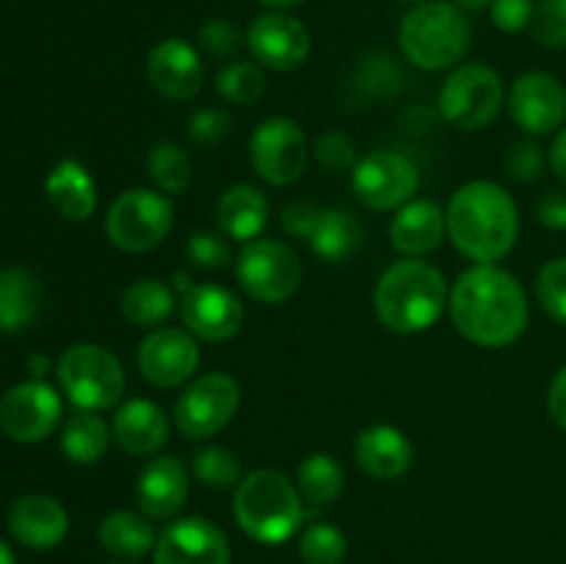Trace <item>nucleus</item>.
I'll return each mask as SVG.
<instances>
[{
	"instance_id": "obj_51",
	"label": "nucleus",
	"mask_w": 566,
	"mask_h": 564,
	"mask_svg": "<svg viewBox=\"0 0 566 564\" xmlns=\"http://www.w3.org/2000/svg\"><path fill=\"white\" fill-rule=\"evenodd\" d=\"M492 0H453V6H457L459 11H481L484 6H490Z\"/></svg>"
},
{
	"instance_id": "obj_54",
	"label": "nucleus",
	"mask_w": 566,
	"mask_h": 564,
	"mask_svg": "<svg viewBox=\"0 0 566 564\" xmlns=\"http://www.w3.org/2000/svg\"><path fill=\"white\" fill-rule=\"evenodd\" d=\"M114 564H130V562H114Z\"/></svg>"
},
{
	"instance_id": "obj_48",
	"label": "nucleus",
	"mask_w": 566,
	"mask_h": 564,
	"mask_svg": "<svg viewBox=\"0 0 566 564\" xmlns=\"http://www.w3.org/2000/svg\"><path fill=\"white\" fill-rule=\"evenodd\" d=\"M551 169L566 182V127L558 133L551 147Z\"/></svg>"
},
{
	"instance_id": "obj_21",
	"label": "nucleus",
	"mask_w": 566,
	"mask_h": 564,
	"mask_svg": "<svg viewBox=\"0 0 566 564\" xmlns=\"http://www.w3.org/2000/svg\"><path fill=\"white\" fill-rule=\"evenodd\" d=\"M9 531L25 547L50 551L59 542H64L66 531H70V514L55 498L31 492V495L17 498L14 506H11Z\"/></svg>"
},
{
	"instance_id": "obj_39",
	"label": "nucleus",
	"mask_w": 566,
	"mask_h": 564,
	"mask_svg": "<svg viewBox=\"0 0 566 564\" xmlns=\"http://www.w3.org/2000/svg\"><path fill=\"white\" fill-rule=\"evenodd\" d=\"M315 158L332 175H343V171H354L357 160V147H354L352 136L343 130H329L315 142Z\"/></svg>"
},
{
	"instance_id": "obj_3",
	"label": "nucleus",
	"mask_w": 566,
	"mask_h": 564,
	"mask_svg": "<svg viewBox=\"0 0 566 564\" xmlns=\"http://www.w3.org/2000/svg\"><path fill=\"white\" fill-rule=\"evenodd\" d=\"M451 291L437 265L409 258L392 263L379 276L374 293V307L381 324L390 332L415 335L440 321Z\"/></svg>"
},
{
	"instance_id": "obj_17",
	"label": "nucleus",
	"mask_w": 566,
	"mask_h": 564,
	"mask_svg": "<svg viewBox=\"0 0 566 564\" xmlns=\"http://www.w3.org/2000/svg\"><path fill=\"white\" fill-rule=\"evenodd\" d=\"M180 318L199 341H232L243 326V304L227 288L191 282L180 293Z\"/></svg>"
},
{
	"instance_id": "obj_23",
	"label": "nucleus",
	"mask_w": 566,
	"mask_h": 564,
	"mask_svg": "<svg viewBox=\"0 0 566 564\" xmlns=\"http://www.w3.org/2000/svg\"><path fill=\"white\" fill-rule=\"evenodd\" d=\"M354 457H357V464L370 476V479L392 481L412 468L415 448L401 429L387 424H376L368 426V429L357 437Z\"/></svg>"
},
{
	"instance_id": "obj_34",
	"label": "nucleus",
	"mask_w": 566,
	"mask_h": 564,
	"mask_svg": "<svg viewBox=\"0 0 566 564\" xmlns=\"http://www.w3.org/2000/svg\"><path fill=\"white\" fill-rule=\"evenodd\" d=\"M216 94L232 105H252L263 97L265 75L258 61H227L213 75Z\"/></svg>"
},
{
	"instance_id": "obj_7",
	"label": "nucleus",
	"mask_w": 566,
	"mask_h": 564,
	"mask_svg": "<svg viewBox=\"0 0 566 564\" xmlns=\"http://www.w3.org/2000/svg\"><path fill=\"white\" fill-rule=\"evenodd\" d=\"M175 224V208L166 194L153 188H133L114 199L105 216V232L122 252L142 254L160 247Z\"/></svg>"
},
{
	"instance_id": "obj_50",
	"label": "nucleus",
	"mask_w": 566,
	"mask_h": 564,
	"mask_svg": "<svg viewBox=\"0 0 566 564\" xmlns=\"http://www.w3.org/2000/svg\"><path fill=\"white\" fill-rule=\"evenodd\" d=\"M258 3L269 6L271 11H287V9H296V6H302L304 0H258Z\"/></svg>"
},
{
	"instance_id": "obj_31",
	"label": "nucleus",
	"mask_w": 566,
	"mask_h": 564,
	"mask_svg": "<svg viewBox=\"0 0 566 564\" xmlns=\"http://www.w3.org/2000/svg\"><path fill=\"white\" fill-rule=\"evenodd\" d=\"M111 437H114V431L97 412L77 409L75 415H70L64 431H61V451L72 464L86 468V464H97L105 457Z\"/></svg>"
},
{
	"instance_id": "obj_22",
	"label": "nucleus",
	"mask_w": 566,
	"mask_h": 564,
	"mask_svg": "<svg viewBox=\"0 0 566 564\" xmlns=\"http://www.w3.org/2000/svg\"><path fill=\"white\" fill-rule=\"evenodd\" d=\"M169 418L164 409L149 398H130L122 404L114 415V440L119 442L122 451L133 457H153L155 451L166 446L169 440Z\"/></svg>"
},
{
	"instance_id": "obj_38",
	"label": "nucleus",
	"mask_w": 566,
	"mask_h": 564,
	"mask_svg": "<svg viewBox=\"0 0 566 564\" xmlns=\"http://www.w3.org/2000/svg\"><path fill=\"white\" fill-rule=\"evenodd\" d=\"M531 33L542 48H566V0H539L531 20Z\"/></svg>"
},
{
	"instance_id": "obj_15",
	"label": "nucleus",
	"mask_w": 566,
	"mask_h": 564,
	"mask_svg": "<svg viewBox=\"0 0 566 564\" xmlns=\"http://www.w3.org/2000/svg\"><path fill=\"white\" fill-rule=\"evenodd\" d=\"M199 348L197 337L186 330L160 326L153 330L138 346V370L144 379L160 390L180 387L197 374Z\"/></svg>"
},
{
	"instance_id": "obj_41",
	"label": "nucleus",
	"mask_w": 566,
	"mask_h": 564,
	"mask_svg": "<svg viewBox=\"0 0 566 564\" xmlns=\"http://www.w3.org/2000/svg\"><path fill=\"white\" fill-rule=\"evenodd\" d=\"M232 130V116L224 108H202L188 116V138L202 147L224 142Z\"/></svg>"
},
{
	"instance_id": "obj_36",
	"label": "nucleus",
	"mask_w": 566,
	"mask_h": 564,
	"mask_svg": "<svg viewBox=\"0 0 566 564\" xmlns=\"http://www.w3.org/2000/svg\"><path fill=\"white\" fill-rule=\"evenodd\" d=\"M298 553L307 564H340L348 553L346 534L332 523H313L298 536Z\"/></svg>"
},
{
	"instance_id": "obj_18",
	"label": "nucleus",
	"mask_w": 566,
	"mask_h": 564,
	"mask_svg": "<svg viewBox=\"0 0 566 564\" xmlns=\"http://www.w3.org/2000/svg\"><path fill=\"white\" fill-rule=\"evenodd\" d=\"M230 540L208 518L175 520L153 551V564H230Z\"/></svg>"
},
{
	"instance_id": "obj_45",
	"label": "nucleus",
	"mask_w": 566,
	"mask_h": 564,
	"mask_svg": "<svg viewBox=\"0 0 566 564\" xmlns=\"http://www.w3.org/2000/svg\"><path fill=\"white\" fill-rule=\"evenodd\" d=\"M536 216H539V224L547 230H566V191L562 188H553L536 205Z\"/></svg>"
},
{
	"instance_id": "obj_19",
	"label": "nucleus",
	"mask_w": 566,
	"mask_h": 564,
	"mask_svg": "<svg viewBox=\"0 0 566 564\" xmlns=\"http://www.w3.org/2000/svg\"><path fill=\"white\" fill-rule=\"evenodd\" d=\"M147 81L153 83L160 97L175 100V103L197 97L205 81V70L193 44L177 36L155 44L147 55Z\"/></svg>"
},
{
	"instance_id": "obj_11",
	"label": "nucleus",
	"mask_w": 566,
	"mask_h": 564,
	"mask_svg": "<svg viewBox=\"0 0 566 564\" xmlns=\"http://www.w3.org/2000/svg\"><path fill=\"white\" fill-rule=\"evenodd\" d=\"M249 155L260 180L269 186H291L307 169V136L291 116H271L254 127Z\"/></svg>"
},
{
	"instance_id": "obj_12",
	"label": "nucleus",
	"mask_w": 566,
	"mask_h": 564,
	"mask_svg": "<svg viewBox=\"0 0 566 564\" xmlns=\"http://www.w3.org/2000/svg\"><path fill=\"white\" fill-rule=\"evenodd\" d=\"M420 186L418 166L396 149H374L352 171V188L370 210H398Z\"/></svg>"
},
{
	"instance_id": "obj_30",
	"label": "nucleus",
	"mask_w": 566,
	"mask_h": 564,
	"mask_svg": "<svg viewBox=\"0 0 566 564\" xmlns=\"http://www.w3.org/2000/svg\"><path fill=\"white\" fill-rule=\"evenodd\" d=\"M175 307H180L177 293L171 291V285H166L164 280H155V276L136 280L130 288H125L119 299L122 315L142 330L160 326L175 313Z\"/></svg>"
},
{
	"instance_id": "obj_5",
	"label": "nucleus",
	"mask_w": 566,
	"mask_h": 564,
	"mask_svg": "<svg viewBox=\"0 0 566 564\" xmlns=\"http://www.w3.org/2000/svg\"><path fill=\"white\" fill-rule=\"evenodd\" d=\"M470 22L453 3L426 0L401 20L398 44L418 70L440 72L462 61L470 48Z\"/></svg>"
},
{
	"instance_id": "obj_44",
	"label": "nucleus",
	"mask_w": 566,
	"mask_h": 564,
	"mask_svg": "<svg viewBox=\"0 0 566 564\" xmlns=\"http://www.w3.org/2000/svg\"><path fill=\"white\" fill-rule=\"evenodd\" d=\"M534 0H492L490 14L495 28L506 33H520L525 28H531V20H534Z\"/></svg>"
},
{
	"instance_id": "obj_1",
	"label": "nucleus",
	"mask_w": 566,
	"mask_h": 564,
	"mask_svg": "<svg viewBox=\"0 0 566 564\" xmlns=\"http://www.w3.org/2000/svg\"><path fill=\"white\" fill-rule=\"evenodd\" d=\"M448 310L459 335L481 348L512 346L531 318L520 280L495 263H475L462 271L451 288Z\"/></svg>"
},
{
	"instance_id": "obj_53",
	"label": "nucleus",
	"mask_w": 566,
	"mask_h": 564,
	"mask_svg": "<svg viewBox=\"0 0 566 564\" xmlns=\"http://www.w3.org/2000/svg\"><path fill=\"white\" fill-rule=\"evenodd\" d=\"M403 3H415V6H418V3H426V0H403Z\"/></svg>"
},
{
	"instance_id": "obj_20",
	"label": "nucleus",
	"mask_w": 566,
	"mask_h": 564,
	"mask_svg": "<svg viewBox=\"0 0 566 564\" xmlns=\"http://www.w3.org/2000/svg\"><path fill=\"white\" fill-rule=\"evenodd\" d=\"M188 470L175 457H155L144 464L136 484V501L149 520H171L188 501Z\"/></svg>"
},
{
	"instance_id": "obj_43",
	"label": "nucleus",
	"mask_w": 566,
	"mask_h": 564,
	"mask_svg": "<svg viewBox=\"0 0 566 564\" xmlns=\"http://www.w3.org/2000/svg\"><path fill=\"white\" fill-rule=\"evenodd\" d=\"M506 169L517 182L539 180L542 171H545V153H542L534 138H523V142L512 144V149H509Z\"/></svg>"
},
{
	"instance_id": "obj_46",
	"label": "nucleus",
	"mask_w": 566,
	"mask_h": 564,
	"mask_svg": "<svg viewBox=\"0 0 566 564\" xmlns=\"http://www.w3.org/2000/svg\"><path fill=\"white\" fill-rule=\"evenodd\" d=\"M315 216H318V208H315V205L291 202L285 210H282V227H285L293 238H302V241H307L310 230H313Z\"/></svg>"
},
{
	"instance_id": "obj_25",
	"label": "nucleus",
	"mask_w": 566,
	"mask_h": 564,
	"mask_svg": "<svg viewBox=\"0 0 566 564\" xmlns=\"http://www.w3.org/2000/svg\"><path fill=\"white\" fill-rule=\"evenodd\" d=\"M50 205L55 213L66 221H86L97 210V186L83 164L75 158H64L53 166V171L44 180Z\"/></svg>"
},
{
	"instance_id": "obj_33",
	"label": "nucleus",
	"mask_w": 566,
	"mask_h": 564,
	"mask_svg": "<svg viewBox=\"0 0 566 564\" xmlns=\"http://www.w3.org/2000/svg\"><path fill=\"white\" fill-rule=\"evenodd\" d=\"M147 175L169 197H180L191 186V158L175 142H160L147 155Z\"/></svg>"
},
{
	"instance_id": "obj_40",
	"label": "nucleus",
	"mask_w": 566,
	"mask_h": 564,
	"mask_svg": "<svg viewBox=\"0 0 566 564\" xmlns=\"http://www.w3.org/2000/svg\"><path fill=\"white\" fill-rule=\"evenodd\" d=\"M186 254L193 265H199V269H208V271L227 269L232 260V252H230V247H227V241L213 230L191 232V238H188V243H186Z\"/></svg>"
},
{
	"instance_id": "obj_35",
	"label": "nucleus",
	"mask_w": 566,
	"mask_h": 564,
	"mask_svg": "<svg viewBox=\"0 0 566 564\" xmlns=\"http://www.w3.org/2000/svg\"><path fill=\"white\" fill-rule=\"evenodd\" d=\"M191 470L199 484L208 490H235L243 481L241 459L224 446H205L193 451Z\"/></svg>"
},
{
	"instance_id": "obj_26",
	"label": "nucleus",
	"mask_w": 566,
	"mask_h": 564,
	"mask_svg": "<svg viewBox=\"0 0 566 564\" xmlns=\"http://www.w3.org/2000/svg\"><path fill=\"white\" fill-rule=\"evenodd\" d=\"M269 199L260 188L249 186V182H238L230 186L216 202V221H219V230L227 238H235V241H254L260 232L269 224Z\"/></svg>"
},
{
	"instance_id": "obj_8",
	"label": "nucleus",
	"mask_w": 566,
	"mask_h": 564,
	"mask_svg": "<svg viewBox=\"0 0 566 564\" xmlns=\"http://www.w3.org/2000/svg\"><path fill=\"white\" fill-rule=\"evenodd\" d=\"M503 97H506V88L492 66L464 64L442 83L440 114L448 125L473 133L501 114Z\"/></svg>"
},
{
	"instance_id": "obj_52",
	"label": "nucleus",
	"mask_w": 566,
	"mask_h": 564,
	"mask_svg": "<svg viewBox=\"0 0 566 564\" xmlns=\"http://www.w3.org/2000/svg\"><path fill=\"white\" fill-rule=\"evenodd\" d=\"M0 564H17L14 553H11V547L3 540H0Z\"/></svg>"
},
{
	"instance_id": "obj_47",
	"label": "nucleus",
	"mask_w": 566,
	"mask_h": 564,
	"mask_svg": "<svg viewBox=\"0 0 566 564\" xmlns=\"http://www.w3.org/2000/svg\"><path fill=\"white\" fill-rule=\"evenodd\" d=\"M547 412L566 431V365L551 382V390H547Z\"/></svg>"
},
{
	"instance_id": "obj_14",
	"label": "nucleus",
	"mask_w": 566,
	"mask_h": 564,
	"mask_svg": "<svg viewBox=\"0 0 566 564\" xmlns=\"http://www.w3.org/2000/svg\"><path fill=\"white\" fill-rule=\"evenodd\" d=\"M247 48L263 70L293 72L310 59V31L302 20L285 11L254 17L247 31Z\"/></svg>"
},
{
	"instance_id": "obj_37",
	"label": "nucleus",
	"mask_w": 566,
	"mask_h": 564,
	"mask_svg": "<svg viewBox=\"0 0 566 564\" xmlns=\"http://www.w3.org/2000/svg\"><path fill=\"white\" fill-rule=\"evenodd\" d=\"M536 299L556 324L566 326V258H553L536 274Z\"/></svg>"
},
{
	"instance_id": "obj_6",
	"label": "nucleus",
	"mask_w": 566,
	"mask_h": 564,
	"mask_svg": "<svg viewBox=\"0 0 566 564\" xmlns=\"http://www.w3.org/2000/svg\"><path fill=\"white\" fill-rule=\"evenodd\" d=\"M61 390L77 409L103 412L125 396V365L111 348L99 343H75L55 365Z\"/></svg>"
},
{
	"instance_id": "obj_9",
	"label": "nucleus",
	"mask_w": 566,
	"mask_h": 564,
	"mask_svg": "<svg viewBox=\"0 0 566 564\" xmlns=\"http://www.w3.org/2000/svg\"><path fill=\"white\" fill-rule=\"evenodd\" d=\"M302 260L276 238H254L235 258V276L243 291L263 304H280L302 285Z\"/></svg>"
},
{
	"instance_id": "obj_13",
	"label": "nucleus",
	"mask_w": 566,
	"mask_h": 564,
	"mask_svg": "<svg viewBox=\"0 0 566 564\" xmlns=\"http://www.w3.org/2000/svg\"><path fill=\"white\" fill-rule=\"evenodd\" d=\"M61 420V396L44 379H28L0 398V429L17 442H42Z\"/></svg>"
},
{
	"instance_id": "obj_32",
	"label": "nucleus",
	"mask_w": 566,
	"mask_h": 564,
	"mask_svg": "<svg viewBox=\"0 0 566 564\" xmlns=\"http://www.w3.org/2000/svg\"><path fill=\"white\" fill-rule=\"evenodd\" d=\"M343 484H346V476L332 453H310L296 470L298 492L304 501L318 509L335 503L343 495Z\"/></svg>"
},
{
	"instance_id": "obj_28",
	"label": "nucleus",
	"mask_w": 566,
	"mask_h": 564,
	"mask_svg": "<svg viewBox=\"0 0 566 564\" xmlns=\"http://www.w3.org/2000/svg\"><path fill=\"white\" fill-rule=\"evenodd\" d=\"M99 545L119 558H142L149 551H155L158 534L153 529V520L147 514L119 509L99 520Z\"/></svg>"
},
{
	"instance_id": "obj_4",
	"label": "nucleus",
	"mask_w": 566,
	"mask_h": 564,
	"mask_svg": "<svg viewBox=\"0 0 566 564\" xmlns=\"http://www.w3.org/2000/svg\"><path fill=\"white\" fill-rule=\"evenodd\" d=\"M232 514L247 536L263 545H282L302 531L304 498L280 470H252L232 498Z\"/></svg>"
},
{
	"instance_id": "obj_24",
	"label": "nucleus",
	"mask_w": 566,
	"mask_h": 564,
	"mask_svg": "<svg viewBox=\"0 0 566 564\" xmlns=\"http://www.w3.org/2000/svg\"><path fill=\"white\" fill-rule=\"evenodd\" d=\"M446 232V210L431 199H412L398 208L390 224V243L407 258H423L440 249Z\"/></svg>"
},
{
	"instance_id": "obj_10",
	"label": "nucleus",
	"mask_w": 566,
	"mask_h": 564,
	"mask_svg": "<svg viewBox=\"0 0 566 564\" xmlns=\"http://www.w3.org/2000/svg\"><path fill=\"white\" fill-rule=\"evenodd\" d=\"M241 407V385L224 370L202 374L177 396L175 426L188 440H208L219 435Z\"/></svg>"
},
{
	"instance_id": "obj_27",
	"label": "nucleus",
	"mask_w": 566,
	"mask_h": 564,
	"mask_svg": "<svg viewBox=\"0 0 566 564\" xmlns=\"http://www.w3.org/2000/svg\"><path fill=\"white\" fill-rule=\"evenodd\" d=\"M307 241L321 260H326V263H343L363 243V224L346 208H318V216H315Z\"/></svg>"
},
{
	"instance_id": "obj_2",
	"label": "nucleus",
	"mask_w": 566,
	"mask_h": 564,
	"mask_svg": "<svg viewBox=\"0 0 566 564\" xmlns=\"http://www.w3.org/2000/svg\"><path fill=\"white\" fill-rule=\"evenodd\" d=\"M448 238L473 263H497L520 236V210L512 194L492 180H473L459 188L446 210Z\"/></svg>"
},
{
	"instance_id": "obj_42",
	"label": "nucleus",
	"mask_w": 566,
	"mask_h": 564,
	"mask_svg": "<svg viewBox=\"0 0 566 564\" xmlns=\"http://www.w3.org/2000/svg\"><path fill=\"white\" fill-rule=\"evenodd\" d=\"M197 42H199V48L210 55V59L230 61L232 55L241 50V44L247 42V36H241V31H238L232 22L210 20L208 25H202Z\"/></svg>"
},
{
	"instance_id": "obj_16",
	"label": "nucleus",
	"mask_w": 566,
	"mask_h": 564,
	"mask_svg": "<svg viewBox=\"0 0 566 564\" xmlns=\"http://www.w3.org/2000/svg\"><path fill=\"white\" fill-rule=\"evenodd\" d=\"M509 111L528 136L556 133L566 119V88L551 72H525L512 83Z\"/></svg>"
},
{
	"instance_id": "obj_49",
	"label": "nucleus",
	"mask_w": 566,
	"mask_h": 564,
	"mask_svg": "<svg viewBox=\"0 0 566 564\" xmlns=\"http://www.w3.org/2000/svg\"><path fill=\"white\" fill-rule=\"evenodd\" d=\"M28 370H31V374H33V379H42V376L50 370L48 357H42V354L31 357V359H28Z\"/></svg>"
},
{
	"instance_id": "obj_29",
	"label": "nucleus",
	"mask_w": 566,
	"mask_h": 564,
	"mask_svg": "<svg viewBox=\"0 0 566 564\" xmlns=\"http://www.w3.org/2000/svg\"><path fill=\"white\" fill-rule=\"evenodd\" d=\"M42 285L31 269L0 271V332H22L39 313Z\"/></svg>"
}]
</instances>
